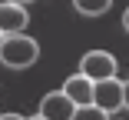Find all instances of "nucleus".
Wrapping results in <instances>:
<instances>
[{"mask_svg":"<svg viewBox=\"0 0 129 120\" xmlns=\"http://www.w3.org/2000/svg\"><path fill=\"white\" fill-rule=\"evenodd\" d=\"M40 57V43L27 33H4V43H0V60H4L10 70H23L33 67Z\"/></svg>","mask_w":129,"mask_h":120,"instance_id":"nucleus-1","label":"nucleus"},{"mask_svg":"<svg viewBox=\"0 0 129 120\" xmlns=\"http://www.w3.org/2000/svg\"><path fill=\"white\" fill-rule=\"evenodd\" d=\"M93 107H99L103 113H116L126 107V83L109 77V80H96L93 83Z\"/></svg>","mask_w":129,"mask_h":120,"instance_id":"nucleus-2","label":"nucleus"},{"mask_svg":"<svg viewBox=\"0 0 129 120\" xmlns=\"http://www.w3.org/2000/svg\"><path fill=\"white\" fill-rule=\"evenodd\" d=\"M80 74L86 80H93V83L96 80H109V77H116V57L106 54V50H89L80 60Z\"/></svg>","mask_w":129,"mask_h":120,"instance_id":"nucleus-3","label":"nucleus"},{"mask_svg":"<svg viewBox=\"0 0 129 120\" xmlns=\"http://www.w3.org/2000/svg\"><path fill=\"white\" fill-rule=\"evenodd\" d=\"M63 97L73 107H89L93 104V80H86L83 74H73L63 80Z\"/></svg>","mask_w":129,"mask_h":120,"instance_id":"nucleus-4","label":"nucleus"},{"mask_svg":"<svg viewBox=\"0 0 129 120\" xmlns=\"http://www.w3.org/2000/svg\"><path fill=\"white\" fill-rule=\"evenodd\" d=\"M30 23V13L27 7L20 4H0V33H23V27Z\"/></svg>","mask_w":129,"mask_h":120,"instance_id":"nucleus-5","label":"nucleus"},{"mask_svg":"<svg viewBox=\"0 0 129 120\" xmlns=\"http://www.w3.org/2000/svg\"><path fill=\"white\" fill-rule=\"evenodd\" d=\"M73 104L63 97V90H56V93H46V97L40 100V117L43 120H70L73 117Z\"/></svg>","mask_w":129,"mask_h":120,"instance_id":"nucleus-6","label":"nucleus"},{"mask_svg":"<svg viewBox=\"0 0 129 120\" xmlns=\"http://www.w3.org/2000/svg\"><path fill=\"white\" fill-rule=\"evenodd\" d=\"M73 7L86 13V17H99V13H106L113 7V0H73Z\"/></svg>","mask_w":129,"mask_h":120,"instance_id":"nucleus-7","label":"nucleus"},{"mask_svg":"<svg viewBox=\"0 0 129 120\" xmlns=\"http://www.w3.org/2000/svg\"><path fill=\"white\" fill-rule=\"evenodd\" d=\"M70 120H109V113H103L99 107H93V104H89V107H76Z\"/></svg>","mask_w":129,"mask_h":120,"instance_id":"nucleus-8","label":"nucleus"},{"mask_svg":"<svg viewBox=\"0 0 129 120\" xmlns=\"http://www.w3.org/2000/svg\"><path fill=\"white\" fill-rule=\"evenodd\" d=\"M0 120H23L20 113H0Z\"/></svg>","mask_w":129,"mask_h":120,"instance_id":"nucleus-9","label":"nucleus"},{"mask_svg":"<svg viewBox=\"0 0 129 120\" xmlns=\"http://www.w3.org/2000/svg\"><path fill=\"white\" fill-rule=\"evenodd\" d=\"M7 4H20V7H27V4H33V0H7Z\"/></svg>","mask_w":129,"mask_h":120,"instance_id":"nucleus-10","label":"nucleus"},{"mask_svg":"<svg viewBox=\"0 0 129 120\" xmlns=\"http://www.w3.org/2000/svg\"><path fill=\"white\" fill-rule=\"evenodd\" d=\"M30 120H43V117H40V113H37V117H30Z\"/></svg>","mask_w":129,"mask_h":120,"instance_id":"nucleus-11","label":"nucleus"},{"mask_svg":"<svg viewBox=\"0 0 129 120\" xmlns=\"http://www.w3.org/2000/svg\"><path fill=\"white\" fill-rule=\"evenodd\" d=\"M0 43H4V33H0Z\"/></svg>","mask_w":129,"mask_h":120,"instance_id":"nucleus-12","label":"nucleus"}]
</instances>
